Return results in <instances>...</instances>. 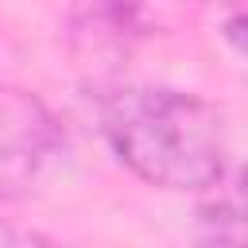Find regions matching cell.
I'll list each match as a JSON object with an SVG mask.
<instances>
[{
	"label": "cell",
	"instance_id": "cell-3",
	"mask_svg": "<svg viewBox=\"0 0 248 248\" xmlns=\"http://www.w3.org/2000/svg\"><path fill=\"white\" fill-rule=\"evenodd\" d=\"M205 194L209 198L194 213V244L198 248H244V202H240L236 174L229 170Z\"/></svg>",
	"mask_w": 248,
	"mask_h": 248
},
{
	"label": "cell",
	"instance_id": "cell-1",
	"mask_svg": "<svg viewBox=\"0 0 248 248\" xmlns=\"http://www.w3.org/2000/svg\"><path fill=\"white\" fill-rule=\"evenodd\" d=\"M112 155L147 186L205 194L229 167V132L213 101L170 85H120L101 101Z\"/></svg>",
	"mask_w": 248,
	"mask_h": 248
},
{
	"label": "cell",
	"instance_id": "cell-2",
	"mask_svg": "<svg viewBox=\"0 0 248 248\" xmlns=\"http://www.w3.org/2000/svg\"><path fill=\"white\" fill-rule=\"evenodd\" d=\"M66 136L50 105L12 81H0V202L27 198L58 159Z\"/></svg>",
	"mask_w": 248,
	"mask_h": 248
},
{
	"label": "cell",
	"instance_id": "cell-4",
	"mask_svg": "<svg viewBox=\"0 0 248 248\" xmlns=\"http://www.w3.org/2000/svg\"><path fill=\"white\" fill-rule=\"evenodd\" d=\"M0 248H74V244H62L39 229H23V225H12V221H0Z\"/></svg>",
	"mask_w": 248,
	"mask_h": 248
}]
</instances>
